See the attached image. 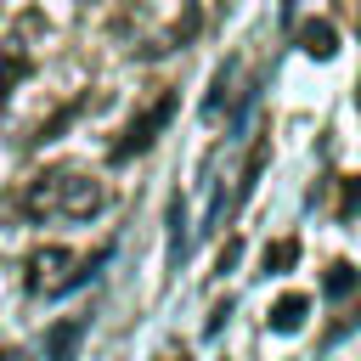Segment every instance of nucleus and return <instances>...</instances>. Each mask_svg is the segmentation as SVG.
Returning <instances> with one entry per match:
<instances>
[{"label":"nucleus","mask_w":361,"mask_h":361,"mask_svg":"<svg viewBox=\"0 0 361 361\" xmlns=\"http://www.w3.org/2000/svg\"><path fill=\"white\" fill-rule=\"evenodd\" d=\"M17 203L28 220H90L107 197H102V180L79 175V169H45L28 180V192Z\"/></svg>","instance_id":"obj_1"},{"label":"nucleus","mask_w":361,"mask_h":361,"mask_svg":"<svg viewBox=\"0 0 361 361\" xmlns=\"http://www.w3.org/2000/svg\"><path fill=\"white\" fill-rule=\"evenodd\" d=\"M344 288H355V265L350 259H333L327 265V293H344Z\"/></svg>","instance_id":"obj_9"},{"label":"nucleus","mask_w":361,"mask_h":361,"mask_svg":"<svg viewBox=\"0 0 361 361\" xmlns=\"http://www.w3.org/2000/svg\"><path fill=\"white\" fill-rule=\"evenodd\" d=\"M23 73H28V51H23V34H11V39L0 45V107L11 102V90H17Z\"/></svg>","instance_id":"obj_5"},{"label":"nucleus","mask_w":361,"mask_h":361,"mask_svg":"<svg viewBox=\"0 0 361 361\" xmlns=\"http://www.w3.org/2000/svg\"><path fill=\"white\" fill-rule=\"evenodd\" d=\"M299 45H305L310 56H333V51H338V34H333V23H305V28H299Z\"/></svg>","instance_id":"obj_8"},{"label":"nucleus","mask_w":361,"mask_h":361,"mask_svg":"<svg viewBox=\"0 0 361 361\" xmlns=\"http://www.w3.org/2000/svg\"><path fill=\"white\" fill-rule=\"evenodd\" d=\"M85 265H90V259H79L73 248L45 243V248H34V254H28V265H23V288H28L34 299H56V293H68L79 276H90Z\"/></svg>","instance_id":"obj_2"},{"label":"nucleus","mask_w":361,"mask_h":361,"mask_svg":"<svg viewBox=\"0 0 361 361\" xmlns=\"http://www.w3.org/2000/svg\"><path fill=\"white\" fill-rule=\"evenodd\" d=\"M237 79H243V56H226L220 73H214V85H209V96H203V113H209V118H226V113H231V102L243 96Z\"/></svg>","instance_id":"obj_4"},{"label":"nucleus","mask_w":361,"mask_h":361,"mask_svg":"<svg viewBox=\"0 0 361 361\" xmlns=\"http://www.w3.org/2000/svg\"><path fill=\"white\" fill-rule=\"evenodd\" d=\"M288 265H299V237H276V243L265 248V259H259L265 276H282Z\"/></svg>","instance_id":"obj_7"},{"label":"nucleus","mask_w":361,"mask_h":361,"mask_svg":"<svg viewBox=\"0 0 361 361\" xmlns=\"http://www.w3.org/2000/svg\"><path fill=\"white\" fill-rule=\"evenodd\" d=\"M169 118H175V96L164 90V96H158L152 107H141V113H135V118L124 124V135L113 141V164H130V158H141V152L152 147V135H158V130H164Z\"/></svg>","instance_id":"obj_3"},{"label":"nucleus","mask_w":361,"mask_h":361,"mask_svg":"<svg viewBox=\"0 0 361 361\" xmlns=\"http://www.w3.org/2000/svg\"><path fill=\"white\" fill-rule=\"evenodd\" d=\"M305 310H310L305 293H282V299L271 305V327H276V333H293V327H305Z\"/></svg>","instance_id":"obj_6"}]
</instances>
